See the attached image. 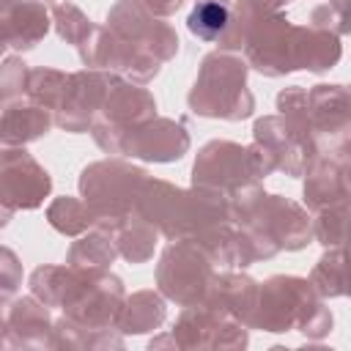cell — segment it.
Wrapping results in <instances>:
<instances>
[{
  "label": "cell",
  "mask_w": 351,
  "mask_h": 351,
  "mask_svg": "<svg viewBox=\"0 0 351 351\" xmlns=\"http://www.w3.org/2000/svg\"><path fill=\"white\" fill-rule=\"evenodd\" d=\"M30 293L47 307L63 310V318L82 329H118L126 299L123 282L107 269L38 266L30 274Z\"/></svg>",
  "instance_id": "6da1fadb"
},
{
  "label": "cell",
  "mask_w": 351,
  "mask_h": 351,
  "mask_svg": "<svg viewBox=\"0 0 351 351\" xmlns=\"http://www.w3.org/2000/svg\"><path fill=\"white\" fill-rule=\"evenodd\" d=\"M247 66L266 77H280L288 71H326L340 60V36L324 27H296L285 14L274 11L258 19L244 38Z\"/></svg>",
  "instance_id": "7a4b0ae2"
},
{
  "label": "cell",
  "mask_w": 351,
  "mask_h": 351,
  "mask_svg": "<svg viewBox=\"0 0 351 351\" xmlns=\"http://www.w3.org/2000/svg\"><path fill=\"white\" fill-rule=\"evenodd\" d=\"M250 329L302 332L307 340H324L332 332V310L315 293L310 280L277 274L258 285V302L250 318Z\"/></svg>",
  "instance_id": "3957f363"
},
{
  "label": "cell",
  "mask_w": 351,
  "mask_h": 351,
  "mask_svg": "<svg viewBox=\"0 0 351 351\" xmlns=\"http://www.w3.org/2000/svg\"><path fill=\"white\" fill-rule=\"evenodd\" d=\"M189 110L195 115L222 121L250 118L255 99L247 88V60L225 49L206 55L189 90Z\"/></svg>",
  "instance_id": "277c9868"
},
{
  "label": "cell",
  "mask_w": 351,
  "mask_h": 351,
  "mask_svg": "<svg viewBox=\"0 0 351 351\" xmlns=\"http://www.w3.org/2000/svg\"><path fill=\"white\" fill-rule=\"evenodd\" d=\"M145 178L148 173L143 167L126 165L121 159H104L82 170L80 192L88 208L93 211L96 222L101 219L115 222L137 208V197H140Z\"/></svg>",
  "instance_id": "5b68a950"
},
{
  "label": "cell",
  "mask_w": 351,
  "mask_h": 351,
  "mask_svg": "<svg viewBox=\"0 0 351 351\" xmlns=\"http://www.w3.org/2000/svg\"><path fill=\"white\" fill-rule=\"evenodd\" d=\"M156 115V101L154 96L140 88L126 82L123 77L112 74L104 101L99 107V112L90 121V134L96 140V145L107 154H121V143L126 140L129 132H134L140 123L151 121Z\"/></svg>",
  "instance_id": "8992f818"
},
{
  "label": "cell",
  "mask_w": 351,
  "mask_h": 351,
  "mask_svg": "<svg viewBox=\"0 0 351 351\" xmlns=\"http://www.w3.org/2000/svg\"><path fill=\"white\" fill-rule=\"evenodd\" d=\"M211 277L214 263L192 239H176L167 244L156 263V285L162 296L181 307L200 304Z\"/></svg>",
  "instance_id": "52a82bcc"
},
{
  "label": "cell",
  "mask_w": 351,
  "mask_h": 351,
  "mask_svg": "<svg viewBox=\"0 0 351 351\" xmlns=\"http://www.w3.org/2000/svg\"><path fill=\"white\" fill-rule=\"evenodd\" d=\"M304 118L318 154L348 151L351 104L346 85H315L304 90Z\"/></svg>",
  "instance_id": "ba28073f"
},
{
  "label": "cell",
  "mask_w": 351,
  "mask_h": 351,
  "mask_svg": "<svg viewBox=\"0 0 351 351\" xmlns=\"http://www.w3.org/2000/svg\"><path fill=\"white\" fill-rule=\"evenodd\" d=\"M258 170L252 165L250 148H241L230 140H211L200 148L195 167H192V184L219 189L225 195H233L250 184H258Z\"/></svg>",
  "instance_id": "9c48e42d"
},
{
  "label": "cell",
  "mask_w": 351,
  "mask_h": 351,
  "mask_svg": "<svg viewBox=\"0 0 351 351\" xmlns=\"http://www.w3.org/2000/svg\"><path fill=\"white\" fill-rule=\"evenodd\" d=\"M104 27H110L118 38H123L134 49L156 58L159 63H167L178 52L176 30L159 16L148 14L137 0H118L107 14Z\"/></svg>",
  "instance_id": "30bf717a"
},
{
  "label": "cell",
  "mask_w": 351,
  "mask_h": 351,
  "mask_svg": "<svg viewBox=\"0 0 351 351\" xmlns=\"http://www.w3.org/2000/svg\"><path fill=\"white\" fill-rule=\"evenodd\" d=\"M173 346L192 351V348H244L250 340V329L206 304H189L181 310L173 332Z\"/></svg>",
  "instance_id": "8fae6325"
},
{
  "label": "cell",
  "mask_w": 351,
  "mask_h": 351,
  "mask_svg": "<svg viewBox=\"0 0 351 351\" xmlns=\"http://www.w3.org/2000/svg\"><path fill=\"white\" fill-rule=\"evenodd\" d=\"M49 173L25 151V145L0 148V200L11 211H33L49 197Z\"/></svg>",
  "instance_id": "7c38bea8"
},
{
  "label": "cell",
  "mask_w": 351,
  "mask_h": 351,
  "mask_svg": "<svg viewBox=\"0 0 351 351\" xmlns=\"http://www.w3.org/2000/svg\"><path fill=\"white\" fill-rule=\"evenodd\" d=\"M112 71H101V69H80L74 74L66 77V88L60 93V101L52 112V121L66 129V132H88L93 115L99 112L107 85H110Z\"/></svg>",
  "instance_id": "4fadbf2b"
},
{
  "label": "cell",
  "mask_w": 351,
  "mask_h": 351,
  "mask_svg": "<svg viewBox=\"0 0 351 351\" xmlns=\"http://www.w3.org/2000/svg\"><path fill=\"white\" fill-rule=\"evenodd\" d=\"M189 151V134L184 123L170 118H151L126 134L121 154L145 162H176Z\"/></svg>",
  "instance_id": "5bb4252c"
},
{
  "label": "cell",
  "mask_w": 351,
  "mask_h": 351,
  "mask_svg": "<svg viewBox=\"0 0 351 351\" xmlns=\"http://www.w3.org/2000/svg\"><path fill=\"white\" fill-rule=\"evenodd\" d=\"M302 176H307L304 178V206L310 211L348 203V151L318 154Z\"/></svg>",
  "instance_id": "9a60e30c"
},
{
  "label": "cell",
  "mask_w": 351,
  "mask_h": 351,
  "mask_svg": "<svg viewBox=\"0 0 351 351\" xmlns=\"http://www.w3.org/2000/svg\"><path fill=\"white\" fill-rule=\"evenodd\" d=\"M5 324L11 348H55V318L33 293L8 302Z\"/></svg>",
  "instance_id": "2e32d148"
},
{
  "label": "cell",
  "mask_w": 351,
  "mask_h": 351,
  "mask_svg": "<svg viewBox=\"0 0 351 351\" xmlns=\"http://www.w3.org/2000/svg\"><path fill=\"white\" fill-rule=\"evenodd\" d=\"M258 302V282L241 271H214L200 304L241 321L250 329V318Z\"/></svg>",
  "instance_id": "e0dca14e"
},
{
  "label": "cell",
  "mask_w": 351,
  "mask_h": 351,
  "mask_svg": "<svg viewBox=\"0 0 351 351\" xmlns=\"http://www.w3.org/2000/svg\"><path fill=\"white\" fill-rule=\"evenodd\" d=\"M55 126L52 112L36 101H11L0 112V148H16L41 140Z\"/></svg>",
  "instance_id": "ac0fdd59"
},
{
  "label": "cell",
  "mask_w": 351,
  "mask_h": 351,
  "mask_svg": "<svg viewBox=\"0 0 351 351\" xmlns=\"http://www.w3.org/2000/svg\"><path fill=\"white\" fill-rule=\"evenodd\" d=\"M0 25L5 33V44L27 52L49 33V11L41 0H19L0 14Z\"/></svg>",
  "instance_id": "d6986e66"
},
{
  "label": "cell",
  "mask_w": 351,
  "mask_h": 351,
  "mask_svg": "<svg viewBox=\"0 0 351 351\" xmlns=\"http://www.w3.org/2000/svg\"><path fill=\"white\" fill-rule=\"evenodd\" d=\"M115 258H118V247H115L112 222L101 219L85 233H80V239L71 244L66 255V263L80 269H110Z\"/></svg>",
  "instance_id": "ffe728a7"
},
{
  "label": "cell",
  "mask_w": 351,
  "mask_h": 351,
  "mask_svg": "<svg viewBox=\"0 0 351 351\" xmlns=\"http://www.w3.org/2000/svg\"><path fill=\"white\" fill-rule=\"evenodd\" d=\"M112 233H115V247L118 255H123L129 263H145L154 255L156 247V225L148 222L140 211H132L121 219L112 222Z\"/></svg>",
  "instance_id": "44dd1931"
},
{
  "label": "cell",
  "mask_w": 351,
  "mask_h": 351,
  "mask_svg": "<svg viewBox=\"0 0 351 351\" xmlns=\"http://www.w3.org/2000/svg\"><path fill=\"white\" fill-rule=\"evenodd\" d=\"M167 304L156 291H137L123 299L121 315H118V332L121 335H145L165 324Z\"/></svg>",
  "instance_id": "7402d4cb"
},
{
  "label": "cell",
  "mask_w": 351,
  "mask_h": 351,
  "mask_svg": "<svg viewBox=\"0 0 351 351\" xmlns=\"http://www.w3.org/2000/svg\"><path fill=\"white\" fill-rule=\"evenodd\" d=\"M228 25H230V5L219 3V0H197L186 16L189 33L208 44L219 41L225 36Z\"/></svg>",
  "instance_id": "603a6c76"
},
{
  "label": "cell",
  "mask_w": 351,
  "mask_h": 351,
  "mask_svg": "<svg viewBox=\"0 0 351 351\" xmlns=\"http://www.w3.org/2000/svg\"><path fill=\"white\" fill-rule=\"evenodd\" d=\"M47 219H49V225H52L58 233H63V236H80V233H85L88 228L96 225V217H93V211L88 208V203L80 200V197H69V195L55 197V200L49 203Z\"/></svg>",
  "instance_id": "cb8c5ba5"
},
{
  "label": "cell",
  "mask_w": 351,
  "mask_h": 351,
  "mask_svg": "<svg viewBox=\"0 0 351 351\" xmlns=\"http://www.w3.org/2000/svg\"><path fill=\"white\" fill-rule=\"evenodd\" d=\"M310 285L321 299H335L346 293V250L340 247H326L324 258L315 263L310 271Z\"/></svg>",
  "instance_id": "d4e9b609"
},
{
  "label": "cell",
  "mask_w": 351,
  "mask_h": 351,
  "mask_svg": "<svg viewBox=\"0 0 351 351\" xmlns=\"http://www.w3.org/2000/svg\"><path fill=\"white\" fill-rule=\"evenodd\" d=\"M52 22H55V30L63 41L74 44L80 58L88 52V44L96 33V25L71 3H55L52 5Z\"/></svg>",
  "instance_id": "484cf974"
},
{
  "label": "cell",
  "mask_w": 351,
  "mask_h": 351,
  "mask_svg": "<svg viewBox=\"0 0 351 351\" xmlns=\"http://www.w3.org/2000/svg\"><path fill=\"white\" fill-rule=\"evenodd\" d=\"M66 71H58V69H30L27 71V85H25V96L36 104H41L44 110L55 112L58 101H60V93L66 88Z\"/></svg>",
  "instance_id": "4316f807"
},
{
  "label": "cell",
  "mask_w": 351,
  "mask_h": 351,
  "mask_svg": "<svg viewBox=\"0 0 351 351\" xmlns=\"http://www.w3.org/2000/svg\"><path fill=\"white\" fill-rule=\"evenodd\" d=\"M346 214H348V203L315 211V219H310L313 239L321 241L324 247H340L346 241Z\"/></svg>",
  "instance_id": "83f0119b"
},
{
  "label": "cell",
  "mask_w": 351,
  "mask_h": 351,
  "mask_svg": "<svg viewBox=\"0 0 351 351\" xmlns=\"http://www.w3.org/2000/svg\"><path fill=\"white\" fill-rule=\"evenodd\" d=\"M22 285V263L14 250L0 244V299L11 302Z\"/></svg>",
  "instance_id": "f1b7e54d"
},
{
  "label": "cell",
  "mask_w": 351,
  "mask_h": 351,
  "mask_svg": "<svg viewBox=\"0 0 351 351\" xmlns=\"http://www.w3.org/2000/svg\"><path fill=\"white\" fill-rule=\"evenodd\" d=\"M148 14H154V16H170V14H176L178 8H181V3L184 0H137Z\"/></svg>",
  "instance_id": "f546056e"
},
{
  "label": "cell",
  "mask_w": 351,
  "mask_h": 351,
  "mask_svg": "<svg viewBox=\"0 0 351 351\" xmlns=\"http://www.w3.org/2000/svg\"><path fill=\"white\" fill-rule=\"evenodd\" d=\"M5 307H8V302L0 299V348H11V340H8V324H5Z\"/></svg>",
  "instance_id": "4dcf8cb0"
},
{
  "label": "cell",
  "mask_w": 351,
  "mask_h": 351,
  "mask_svg": "<svg viewBox=\"0 0 351 351\" xmlns=\"http://www.w3.org/2000/svg\"><path fill=\"white\" fill-rule=\"evenodd\" d=\"M11 217H14V211H11V208H8V206L0 200V230H3V228L11 222Z\"/></svg>",
  "instance_id": "1f68e13d"
},
{
  "label": "cell",
  "mask_w": 351,
  "mask_h": 351,
  "mask_svg": "<svg viewBox=\"0 0 351 351\" xmlns=\"http://www.w3.org/2000/svg\"><path fill=\"white\" fill-rule=\"evenodd\" d=\"M14 3H19V0H0V14H3V11H5V8H11V5H14Z\"/></svg>",
  "instance_id": "d6a6232c"
},
{
  "label": "cell",
  "mask_w": 351,
  "mask_h": 351,
  "mask_svg": "<svg viewBox=\"0 0 351 351\" xmlns=\"http://www.w3.org/2000/svg\"><path fill=\"white\" fill-rule=\"evenodd\" d=\"M329 3H337V5H348V0H329Z\"/></svg>",
  "instance_id": "836d02e7"
},
{
  "label": "cell",
  "mask_w": 351,
  "mask_h": 351,
  "mask_svg": "<svg viewBox=\"0 0 351 351\" xmlns=\"http://www.w3.org/2000/svg\"><path fill=\"white\" fill-rule=\"evenodd\" d=\"M219 3H228V5H230V3H233V0H219Z\"/></svg>",
  "instance_id": "e575fe53"
}]
</instances>
